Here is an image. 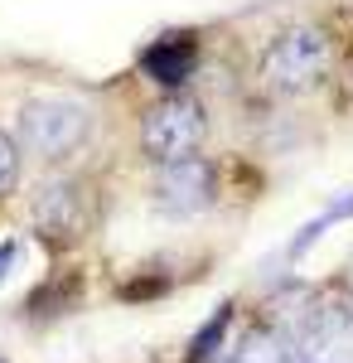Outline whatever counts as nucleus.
<instances>
[{
	"instance_id": "obj_1",
	"label": "nucleus",
	"mask_w": 353,
	"mask_h": 363,
	"mask_svg": "<svg viewBox=\"0 0 353 363\" xmlns=\"http://www.w3.org/2000/svg\"><path fill=\"white\" fill-rule=\"evenodd\" d=\"M334 63H339V44H334L329 29L291 25L262 49V58H257V87L267 97H305V92L329 83Z\"/></svg>"
},
{
	"instance_id": "obj_2",
	"label": "nucleus",
	"mask_w": 353,
	"mask_h": 363,
	"mask_svg": "<svg viewBox=\"0 0 353 363\" xmlns=\"http://www.w3.org/2000/svg\"><path fill=\"white\" fill-rule=\"evenodd\" d=\"M97 116L78 97H29L15 112V140L20 150L34 155L39 165H68L73 155L87 150Z\"/></svg>"
},
{
	"instance_id": "obj_3",
	"label": "nucleus",
	"mask_w": 353,
	"mask_h": 363,
	"mask_svg": "<svg viewBox=\"0 0 353 363\" xmlns=\"http://www.w3.org/2000/svg\"><path fill=\"white\" fill-rule=\"evenodd\" d=\"M203 145H208V107L189 87L160 92L136 121V150L145 165L184 160V155H198Z\"/></svg>"
},
{
	"instance_id": "obj_4",
	"label": "nucleus",
	"mask_w": 353,
	"mask_h": 363,
	"mask_svg": "<svg viewBox=\"0 0 353 363\" xmlns=\"http://www.w3.org/2000/svg\"><path fill=\"white\" fill-rule=\"evenodd\" d=\"M97 218H102L97 194L73 169H54L49 179H39V189L29 199V223L39 233V242L54 252H68V247H78L82 238H92Z\"/></svg>"
},
{
	"instance_id": "obj_5",
	"label": "nucleus",
	"mask_w": 353,
	"mask_h": 363,
	"mask_svg": "<svg viewBox=\"0 0 353 363\" xmlns=\"http://www.w3.org/2000/svg\"><path fill=\"white\" fill-rule=\"evenodd\" d=\"M300 363H353V301L339 286L310 291L286 320Z\"/></svg>"
},
{
	"instance_id": "obj_6",
	"label": "nucleus",
	"mask_w": 353,
	"mask_h": 363,
	"mask_svg": "<svg viewBox=\"0 0 353 363\" xmlns=\"http://www.w3.org/2000/svg\"><path fill=\"white\" fill-rule=\"evenodd\" d=\"M150 203L164 213H203L218 203V165L198 150L184 160H169V165H150Z\"/></svg>"
},
{
	"instance_id": "obj_7",
	"label": "nucleus",
	"mask_w": 353,
	"mask_h": 363,
	"mask_svg": "<svg viewBox=\"0 0 353 363\" xmlns=\"http://www.w3.org/2000/svg\"><path fill=\"white\" fill-rule=\"evenodd\" d=\"M194 68H198V39L194 34H164L140 58V73L150 83H160L164 92H179L194 78Z\"/></svg>"
},
{
	"instance_id": "obj_8",
	"label": "nucleus",
	"mask_w": 353,
	"mask_h": 363,
	"mask_svg": "<svg viewBox=\"0 0 353 363\" xmlns=\"http://www.w3.org/2000/svg\"><path fill=\"white\" fill-rule=\"evenodd\" d=\"M232 363H300L286 320H252L232 344Z\"/></svg>"
},
{
	"instance_id": "obj_9",
	"label": "nucleus",
	"mask_w": 353,
	"mask_h": 363,
	"mask_svg": "<svg viewBox=\"0 0 353 363\" xmlns=\"http://www.w3.org/2000/svg\"><path fill=\"white\" fill-rule=\"evenodd\" d=\"M20 174H25V150H20L15 131H0V203L20 189Z\"/></svg>"
},
{
	"instance_id": "obj_10",
	"label": "nucleus",
	"mask_w": 353,
	"mask_h": 363,
	"mask_svg": "<svg viewBox=\"0 0 353 363\" xmlns=\"http://www.w3.org/2000/svg\"><path fill=\"white\" fill-rule=\"evenodd\" d=\"M334 286H339V291H344V296H349V301H353V267H349V272H344V277H339V281H334Z\"/></svg>"
}]
</instances>
